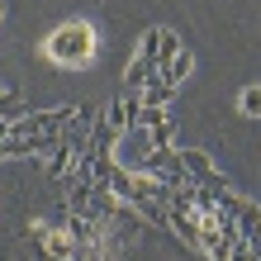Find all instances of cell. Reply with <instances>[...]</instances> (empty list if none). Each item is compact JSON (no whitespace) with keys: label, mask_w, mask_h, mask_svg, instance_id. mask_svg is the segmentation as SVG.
Returning a JSON list of instances; mask_svg holds the SVG:
<instances>
[{"label":"cell","mask_w":261,"mask_h":261,"mask_svg":"<svg viewBox=\"0 0 261 261\" xmlns=\"http://www.w3.org/2000/svg\"><path fill=\"white\" fill-rule=\"evenodd\" d=\"M138 119H143V95H138V90H128L124 100H114L110 110L100 114V124L110 128V133H128V128L138 124Z\"/></svg>","instance_id":"277c9868"},{"label":"cell","mask_w":261,"mask_h":261,"mask_svg":"<svg viewBox=\"0 0 261 261\" xmlns=\"http://www.w3.org/2000/svg\"><path fill=\"white\" fill-rule=\"evenodd\" d=\"M162 76V67L157 62H147V57H133L128 62V71H124V90H143V86H152Z\"/></svg>","instance_id":"8992f818"},{"label":"cell","mask_w":261,"mask_h":261,"mask_svg":"<svg viewBox=\"0 0 261 261\" xmlns=\"http://www.w3.org/2000/svg\"><path fill=\"white\" fill-rule=\"evenodd\" d=\"M180 166H186L199 186H204L209 176H219V171H214V162H209V152H199V147H180Z\"/></svg>","instance_id":"52a82bcc"},{"label":"cell","mask_w":261,"mask_h":261,"mask_svg":"<svg viewBox=\"0 0 261 261\" xmlns=\"http://www.w3.org/2000/svg\"><path fill=\"white\" fill-rule=\"evenodd\" d=\"M43 53H48V62H57V67H86L90 57H95V29L86 19H71V24L48 34Z\"/></svg>","instance_id":"6da1fadb"},{"label":"cell","mask_w":261,"mask_h":261,"mask_svg":"<svg viewBox=\"0 0 261 261\" xmlns=\"http://www.w3.org/2000/svg\"><path fill=\"white\" fill-rule=\"evenodd\" d=\"M228 261H261V256L252 252V242H242V238H238V247H233V256H228Z\"/></svg>","instance_id":"9a60e30c"},{"label":"cell","mask_w":261,"mask_h":261,"mask_svg":"<svg viewBox=\"0 0 261 261\" xmlns=\"http://www.w3.org/2000/svg\"><path fill=\"white\" fill-rule=\"evenodd\" d=\"M0 19H5V5H0Z\"/></svg>","instance_id":"e0dca14e"},{"label":"cell","mask_w":261,"mask_h":261,"mask_svg":"<svg viewBox=\"0 0 261 261\" xmlns=\"http://www.w3.org/2000/svg\"><path fill=\"white\" fill-rule=\"evenodd\" d=\"M5 100H10V90H5V86H0V105H5Z\"/></svg>","instance_id":"2e32d148"},{"label":"cell","mask_w":261,"mask_h":261,"mask_svg":"<svg viewBox=\"0 0 261 261\" xmlns=\"http://www.w3.org/2000/svg\"><path fill=\"white\" fill-rule=\"evenodd\" d=\"M152 133V147H176V128L171 124H162V128H147Z\"/></svg>","instance_id":"5bb4252c"},{"label":"cell","mask_w":261,"mask_h":261,"mask_svg":"<svg viewBox=\"0 0 261 261\" xmlns=\"http://www.w3.org/2000/svg\"><path fill=\"white\" fill-rule=\"evenodd\" d=\"M171 81H162V76H157V81H152V86H143V90H138V95H143V105H166V100H171Z\"/></svg>","instance_id":"9c48e42d"},{"label":"cell","mask_w":261,"mask_h":261,"mask_svg":"<svg viewBox=\"0 0 261 261\" xmlns=\"http://www.w3.org/2000/svg\"><path fill=\"white\" fill-rule=\"evenodd\" d=\"M190 53H176L171 57V62H162V81H171V86H180V81H186V76H190Z\"/></svg>","instance_id":"ba28073f"},{"label":"cell","mask_w":261,"mask_h":261,"mask_svg":"<svg viewBox=\"0 0 261 261\" xmlns=\"http://www.w3.org/2000/svg\"><path fill=\"white\" fill-rule=\"evenodd\" d=\"M157 53H162V29H147V34H143V43H138V57L157 62Z\"/></svg>","instance_id":"7c38bea8"},{"label":"cell","mask_w":261,"mask_h":261,"mask_svg":"<svg viewBox=\"0 0 261 261\" xmlns=\"http://www.w3.org/2000/svg\"><path fill=\"white\" fill-rule=\"evenodd\" d=\"M143 128H162V124H171V114H166V105H143V119H138Z\"/></svg>","instance_id":"4fadbf2b"},{"label":"cell","mask_w":261,"mask_h":261,"mask_svg":"<svg viewBox=\"0 0 261 261\" xmlns=\"http://www.w3.org/2000/svg\"><path fill=\"white\" fill-rule=\"evenodd\" d=\"M166 223H171L176 233L190 242V247H199V238H204V223H199V214H195V209H171V219H166Z\"/></svg>","instance_id":"5b68a950"},{"label":"cell","mask_w":261,"mask_h":261,"mask_svg":"<svg viewBox=\"0 0 261 261\" xmlns=\"http://www.w3.org/2000/svg\"><path fill=\"white\" fill-rule=\"evenodd\" d=\"M238 110L247 114V119H261V86H247V90H242V95H238Z\"/></svg>","instance_id":"30bf717a"},{"label":"cell","mask_w":261,"mask_h":261,"mask_svg":"<svg viewBox=\"0 0 261 261\" xmlns=\"http://www.w3.org/2000/svg\"><path fill=\"white\" fill-rule=\"evenodd\" d=\"M176 53H186V48H180V34H176V29H162V53H157V67H162V62H171Z\"/></svg>","instance_id":"8fae6325"},{"label":"cell","mask_w":261,"mask_h":261,"mask_svg":"<svg viewBox=\"0 0 261 261\" xmlns=\"http://www.w3.org/2000/svg\"><path fill=\"white\" fill-rule=\"evenodd\" d=\"M34 242H43V252H48V261H76V238L67 233L62 223H34Z\"/></svg>","instance_id":"3957f363"},{"label":"cell","mask_w":261,"mask_h":261,"mask_svg":"<svg viewBox=\"0 0 261 261\" xmlns=\"http://www.w3.org/2000/svg\"><path fill=\"white\" fill-rule=\"evenodd\" d=\"M147 157H152V133H147L143 124H133L128 133H119V152H114V162L124 166V171H133V176H143V166H147Z\"/></svg>","instance_id":"7a4b0ae2"}]
</instances>
